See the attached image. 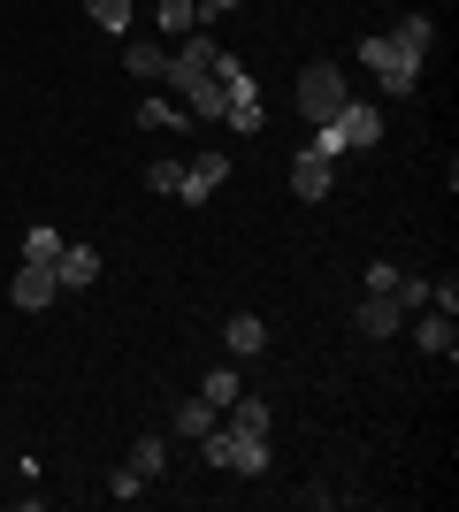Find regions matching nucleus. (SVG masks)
<instances>
[{"mask_svg":"<svg viewBox=\"0 0 459 512\" xmlns=\"http://www.w3.org/2000/svg\"><path fill=\"white\" fill-rule=\"evenodd\" d=\"M352 62H368V69H375V85L391 92V100H406V92L421 85V62H429V54H414V46L398 39V31H368Z\"/></svg>","mask_w":459,"mask_h":512,"instance_id":"obj_1","label":"nucleus"},{"mask_svg":"<svg viewBox=\"0 0 459 512\" xmlns=\"http://www.w3.org/2000/svg\"><path fill=\"white\" fill-rule=\"evenodd\" d=\"M199 459L222 474H268V436H245V428L215 421L207 436H199Z\"/></svg>","mask_w":459,"mask_h":512,"instance_id":"obj_2","label":"nucleus"},{"mask_svg":"<svg viewBox=\"0 0 459 512\" xmlns=\"http://www.w3.org/2000/svg\"><path fill=\"white\" fill-rule=\"evenodd\" d=\"M345 100H352V92H345V69H337V62H306V69H299V107H306V123H329Z\"/></svg>","mask_w":459,"mask_h":512,"instance_id":"obj_3","label":"nucleus"},{"mask_svg":"<svg viewBox=\"0 0 459 512\" xmlns=\"http://www.w3.org/2000/svg\"><path fill=\"white\" fill-rule=\"evenodd\" d=\"M222 184H230V153H222V146H207L199 161H184V184H176V199H184V207H207V199H215Z\"/></svg>","mask_w":459,"mask_h":512,"instance_id":"obj_4","label":"nucleus"},{"mask_svg":"<svg viewBox=\"0 0 459 512\" xmlns=\"http://www.w3.org/2000/svg\"><path fill=\"white\" fill-rule=\"evenodd\" d=\"M329 123L345 130V153H368V146H383V107H368V100H345Z\"/></svg>","mask_w":459,"mask_h":512,"instance_id":"obj_5","label":"nucleus"},{"mask_svg":"<svg viewBox=\"0 0 459 512\" xmlns=\"http://www.w3.org/2000/svg\"><path fill=\"white\" fill-rule=\"evenodd\" d=\"M329 184H337V161H322V153L306 146L299 161H291V199H306V207H314V199H329Z\"/></svg>","mask_w":459,"mask_h":512,"instance_id":"obj_6","label":"nucleus"},{"mask_svg":"<svg viewBox=\"0 0 459 512\" xmlns=\"http://www.w3.org/2000/svg\"><path fill=\"white\" fill-rule=\"evenodd\" d=\"M352 329H360V337H398V329H406V306L391 299V291H368V306H360V314H352Z\"/></svg>","mask_w":459,"mask_h":512,"instance_id":"obj_7","label":"nucleus"},{"mask_svg":"<svg viewBox=\"0 0 459 512\" xmlns=\"http://www.w3.org/2000/svg\"><path fill=\"white\" fill-rule=\"evenodd\" d=\"M8 299H16L23 314H39V306H54V299H62V283H54V268H31V260H23V268H16V283H8Z\"/></svg>","mask_w":459,"mask_h":512,"instance_id":"obj_8","label":"nucleus"},{"mask_svg":"<svg viewBox=\"0 0 459 512\" xmlns=\"http://www.w3.org/2000/svg\"><path fill=\"white\" fill-rule=\"evenodd\" d=\"M222 123H230V130H245V138H261L268 107H261V85H253V77H238V85H230V107H222Z\"/></svg>","mask_w":459,"mask_h":512,"instance_id":"obj_9","label":"nucleus"},{"mask_svg":"<svg viewBox=\"0 0 459 512\" xmlns=\"http://www.w3.org/2000/svg\"><path fill=\"white\" fill-rule=\"evenodd\" d=\"M414 344L429 352V360H452V352H459V329H452V314H444V306H429V314L414 321Z\"/></svg>","mask_w":459,"mask_h":512,"instance_id":"obj_10","label":"nucleus"},{"mask_svg":"<svg viewBox=\"0 0 459 512\" xmlns=\"http://www.w3.org/2000/svg\"><path fill=\"white\" fill-rule=\"evenodd\" d=\"M54 283H62V291H85V283H100V253H92V245H62V260H54Z\"/></svg>","mask_w":459,"mask_h":512,"instance_id":"obj_11","label":"nucleus"},{"mask_svg":"<svg viewBox=\"0 0 459 512\" xmlns=\"http://www.w3.org/2000/svg\"><path fill=\"white\" fill-rule=\"evenodd\" d=\"M222 344H230V360H253V352L268 344V321L261 314H230L222 321Z\"/></svg>","mask_w":459,"mask_h":512,"instance_id":"obj_12","label":"nucleus"},{"mask_svg":"<svg viewBox=\"0 0 459 512\" xmlns=\"http://www.w3.org/2000/svg\"><path fill=\"white\" fill-rule=\"evenodd\" d=\"M123 69H131L138 85H161V77H169V46H153V39H131V46H123Z\"/></svg>","mask_w":459,"mask_h":512,"instance_id":"obj_13","label":"nucleus"},{"mask_svg":"<svg viewBox=\"0 0 459 512\" xmlns=\"http://www.w3.org/2000/svg\"><path fill=\"white\" fill-rule=\"evenodd\" d=\"M62 245H69V237L54 230V222H31V230H23V260H31V268H54Z\"/></svg>","mask_w":459,"mask_h":512,"instance_id":"obj_14","label":"nucleus"},{"mask_svg":"<svg viewBox=\"0 0 459 512\" xmlns=\"http://www.w3.org/2000/svg\"><path fill=\"white\" fill-rule=\"evenodd\" d=\"M215 421H222V413L207 406V398H184V406H176V421H169V428H176V436H192V444H199V436H207V428H215Z\"/></svg>","mask_w":459,"mask_h":512,"instance_id":"obj_15","label":"nucleus"},{"mask_svg":"<svg viewBox=\"0 0 459 512\" xmlns=\"http://www.w3.org/2000/svg\"><path fill=\"white\" fill-rule=\"evenodd\" d=\"M138 123H146V130H184V107H176V92H153V100L138 107Z\"/></svg>","mask_w":459,"mask_h":512,"instance_id":"obj_16","label":"nucleus"},{"mask_svg":"<svg viewBox=\"0 0 459 512\" xmlns=\"http://www.w3.org/2000/svg\"><path fill=\"white\" fill-rule=\"evenodd\" d=\"M238 390H245V383H238V367H207V383H199V398H207V406L222 413L230 398H238Z\"/></svg>","mask_w":459,"mask_h":512,"instance_id":"obj_17","label":"nucleus"},{"mask_svg":"<svg viewBox=\"0 0 459 512\" xmlns=\"http://www.w3.org/2000/svg\"><path fill=\"white\" fill-rule=\"evenodd\" d=\"M161 31H169V39H192V31H199V8H192V0H161Z\"/></svg>","mask_w":459,"mask_h":512,"instance_id":"obj_18","label":"nucleus"},{"mask_svg":"<svg viewBox=\"0 0 459 512\" xmlns=\"http://www.w3.org/2000/svg\"><path fill=\"white\" fill-rule=\"evenodd\" d=\"M131 467H138V474L153 482V474L169 467V444H161V436H138V444H131Z\"/></svg>","mask_w":459,"mask_h":512,"instance_id":"obj_19","label":"nucleus"},{"mask_svg":"<svg viewBox=\"0 0 459 512\" xmlns=\"http://www.w3.org/2000/svg\"><path fill=\"white\" fill-rule=\"evenodd\" d=\"M85 16L100 31H131V0H85Z\"/></svg>","mask_w":459,"mask_h":512,"instance_id":"obj_20","label":"nucleus"},{"mask_svg":"<svg viewBox=\"0 0 459 512\" xmlns=\"http://www.w3.org/2000/svg\"><path fill=\"white\" fill-rule=\"evenodd\" d=\"M176 184H184V161H146V192H169L176 199Z\"/></svg>","mask_w":459,"mask_h":512,"instance_id":"obj_21","label":"nucleus"},{"mask_svg":"<svg viewBox=\"0 0 459 512\" xmlns=\"http://www.w3.org/2000/svg\"><path fill=\"white\" fill-rule=\"evenodd\" d=\"M391 299L414 314V306H429V283H421V276H398V283H391Z\"/></svg>","mask_w":459,"mask_h":512,"instance_id":"obj_22","label":"nucleus"},{"mask_svg":"<svg viewBox=\"0 0 459 512\" xmlns=\"http://www.w3.org/2000/svg\"><path fill=\"white\" fill-rule=\"evenodd\" d=\"M138 490H146V474H138V467H115V474H108V497H123V505H131Z\"/></svg>","mask_w":459,"mask_h":512,"instance_id":"obj_23","label":"nucleus"},{"mask_svg":"<svg viewBox=\"0 0 459 512\" xmlns=\"http://www.w3.org/2000/svg\"><path fill=\"white\" fill-rule=\"evenodd\" d=\"M192 8H199V31H207L215 16H230V8H245V0H192Z\"/></svg>","mask_w":459,"mask_h":512,"instance_id":"obj_24","label":"nucleus"}]
</instances>
